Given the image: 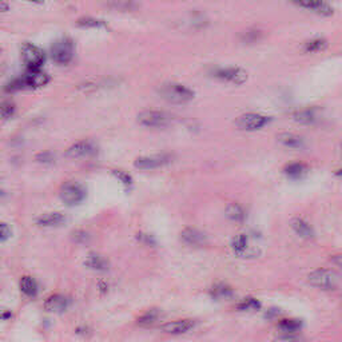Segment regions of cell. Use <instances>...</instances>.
Masks as SVG:
<instances>
[{"label":"cell","instance_id":"cell-43","mask_svg":"<svg viewBox=\"0 0 342 342\" xmlns=\"http://www.w3.org/2000/svg\"><path fill=\"white\" fill-rule=\"evenodd\" d=\"M0 52H2V48H0Z\"/></svg>","mask_w":342,"mask_h":342},{"label":"cell","instance_id":"cell-39","mask_svg":"<svg viewBox=\"0 0 342 342\" xmlns=\"http://www.w3.org/2000/svg\"><path fill=\"white\" fill-rule=\"evenodd\" d=\"M10 8H11L10 3L4 2V0H0V14H3V12H7V11H10Z\"/></svg>","mask_w":342,"mask_h":342},{"label":"cell","instance_id":"cell-38","mask_svg":"<svg viewBox=\"0 0 342 342\" xmlns=\"http://www.w3.org/2000/svg\"><path fill=\"white\" fill-rule=\"evenodd\" d=\"M136 238H138L140 242H143V244H147V245H154L155 244V240H154V238H151L150 235H147V234L145 233H139L138 235H136Z\"/></svg>","mask_w":342,"mask_h":342},{"label":"cell","instance_id":"cell-35","mask_svg":"<svg viewBox=\"0 0 342 342\" xmlns=\"http://www.w3.org/2000/svg\"><path fill=\"white\" fill-rule=\"evenodd\" d=\"M36 160L44 165H48V163L54 162V154L51 151H42V153L36 154Z\"/></svg>","mask_w":342,"mask_h":342},{"label":"cell","instance_id":"cell-34","mask_svg":"<svg viewBox=\"0 0 342 342\" xmlns=\"http://www.w3.org/2000/svg\"><path fill=\"white\" fill-rule=\"evenodd\" d=\"M112 174H114V175H115L118 179L122 180L123 185H125L126 187L131 186V183H132L131 176H130L127 173H125V171H122V170H114V171H112Z\"/></svg>","mask_w":342,"mask_h":342},{"label":"cell","instance_id":"cell-15","mask_svg":"<svg viewBox=\"0 0 342 342\" xmlns=\"http://www.w3.org/2000/svg\"><path fill=\"white\" fill-rule=\"evenodd\" d=\"M44 308L47 312L51 313H63L68 308V299L67 297L62 294H52L48 297L44 302Z\"/></svg>","mask_w":342,"mask_h":342},{"label":"cell","instance_id":"cell-42","mask_svg":"<svg viewBox=\"0 0 342 342\" xmlns=\"http://www.w3.org/2000/svg\"><path fill=\"white\" fill-rule=\"evenodd\" d=\"M3 195H4V193L2 191V190H0V197H3Z\"/></svg>","mask_w":342,"mask_h":342},{"label":"cell","instance_id":"cell-5","mask_svg":"<svg viewBox=\"0 0 342 342\" xmlns=\"http://www.w3.org/2000/svg\"><path fill=\"white\" fill-rule=\"evenodd\" d=\"M86 189L78 182H67L61 187L59 197L68 206H75L83 202L86 198Z\"/></svg>","mask_w":342,"mask_h":342},{"label":"cell","instance_id":"cell-20","mask_svg":"<svg viewBox=\"0 0 342 342\" xmlns=\"http://www.w3.org/2000/svg\"><path fill=\"white\" fill-rule=\"evenodd\" d=\"M210 295L213 298H229L233 295V289L226 284H215L210 289Z\"/></svg>","mask_w":342,"mask_h":342},{"label":"cell","instance_id":"cell-27","mask_svg":"<svg viewBox=\"0 0 342 342\" xmlns=\"http://www.w3.org/2000/svg\"><path fill=\"white\" fill-rule=\"evenodd\" d=\"M294 119L297 122L302 123V125H310V123H314L317 115H315L314 110H302V111L295 112Z\"/></svg>","mask_w":342,"mask_h":342},{"label":"cell","instance_id":"cell-2","mask_svg":"<svg viewBox=\"0 0 342 342\" xmlns=\"http://www.w3.org/2000/svg\"><path fill=\"white\" fill-rule=\"evenodd\" d=\"M74 51L75 46L72 39L62 37V39H58L52 44L51 50H50V55H51V59L56 65L66 66L74 58Z\"/></svg>","mask_w":342,"mask_h":342},{"label":"cell","instance_id":"cell-41","mask_svg":"<svg viewBox=\"0 0 342 342\" xmlns=\"http://www.w3.org/2000/svg\"><path fill=\"white\" fill-rule=\"evenodd\" d=\"M26 2H28V3H32V4H43L44 0H26Z\"/></svg>","mask_w":342,"mask_h":342},{"label":"cell","instance_id":"cell-9","mask_svg":"<svg viewBox=\"0 0 342 342\" xmlns=\"http://www.w3.org/2000/svg\"><path fill=\"white\" fill-rule=\"evenodd\" d=\"M215 78L220 79V81L229 82V83H233V85L240 86L248 81V72L240 67L219 68V70L215 71Z\"/></svg>","mask_w":342,"mask_h":342},{"label":"cell","instance_id":"cell-14","mask_svg":"<svg viewBox=\"0 0 342 342\" xmlns=\"http://www.w3.org/2000/svg\"><path fill=\"white\" fill-rule=\"evenodd\" d=\"M194 328V322L191 319H176V321L169 322L162 326L163 332L167 334H183Z\"/></svg>","mask_w":342,"mask_h":342},{"label":"cell","instance_id":"cell-13","mask_svg":"<svg viewBox=\"0 0 342 342\" xmlns=\"http://www.w3.org/2000/svg\"><path fill=\"white\" fill-rule=\"evenodd\" d=\"M180 239L191 246H202L204 244H206V235L198 229H193V227L185 229L180 233Z\"/></svg>","mask_w":342,"mask_h":342},{"label":"cell","instance_id":"cell-26","mask_svg":"<svg viewBox=\"0 0 342 342\" xmlns=\"http://www.w3.org/2000/svg\"><path fill=\"white\" fill-rule=\"evenodd\" d=\"M159 318V312L156 309H151L149 312H146L138 318V324L140 326H151L154 325Z\"/></svg>","mask_w":342,"mask_h":342},{"label":"cell","instance_id":"cell-18","mask_svg":"<svg viewBox=\"0 0 342 342\" xmlns=\"http://www.w3.org/2000/svg\"><path fill=\"white\" fill-rule=\"evenodd\" d=\"M291 227L294 229V231L302 238H313L314 233H313V227L302 218H293L291 220Z\"/></svg>","mask_w":342,"mask_h":342},{"label":"cell","instance_id":"cell-33","mask_svg":"<svg viewBox=\"0 0 342 342\" xmlns=\"http://www.w3.org/2000/svg\"><path fill=\"white\" fill-rule=\"evenodd\" d=\"M274 342H304V339L298 335L291 334V333H285L282 335H278Z\"/></svg>","mask_w":342,"mask_h":342},{"label":"cell","instance_id":"cell-6","mask_svg":"<svg viewBox=\"0 0 342 342\" xmlns=\"http://www.w3.org/2000/svg\"><path fill=\"white\" fill-rule=\"evenodd\" d=\"M138 122L146 127H154V129H162L173 122V116L165 111H155V110H147L142 111L138 115Z\"/></svg>","mask_w":342,"mask_h":342},{"label":"cell","instance_id":"cell-3","mask_svg":"<svg viewBox=\"0 0 342 342\" xmlns=\"http://www.w3.org/2000/svg\"><path fill=\"white\" fill-rule=\"evenodd\" d=\"M308 281L315 288L324 290H334L338 286V275L329 269H317L308 275Z\"/></svg>","mask_w":342,"mask_h":342},{"label":"cell","instance_id":"cell-31","mask_svg":"<svg viewBox=\"0 0 342 342\" xmlns=\"http://www.w3.org/2000/svg\"><path fill=\"white\" fill-rule=\"evenodd\" d=\"M78 26L85 28H98L105 27V22L95 19V17H82L78 21Z\"/></svg>","mask_w":342,"mask_h":342},{"label":"cell","instance_id":"cell-19","mask_svg":"<svg viewBox=\"0 0 342 342\" xmlns=\"http://www.w3.org/2000/svg\"><path fill=\"white\" fill-rule=\"evenodd\" d=\"M278 142L282 143L286 147H290V149H299L304 146V139L301 136L295 135V134H291V132H284L281 135L278 136Z\"/></svg>","mask_w":342,"mask_h":342},{"label":"cell","instance_id":"cell-25","mask_svg":"<svg viewBox=\"0 0 342 342\" xmlns=\"http://www.w3.org/2000/svg\"><path fill=\"white\" fill-rule=\"evenodd\" d=\"M278 328L285 333H294L301 329V321L293 318H285L278 322Z\"/></svg>","mask_w":342,"mask_h":342},{"label":"cell","instance_id":"cell-36","mask_svg":"<svg viewBox=\"0 0 342 342\" xmlns=\"http://www.w3.org/2000/svg\"><path fill=\"white\" fill-rule=\"evenodd\" d=\"M11 227L7 224L0 222V240H7L11 237Z\"/></svg>","mask_w":342,"mask_h":342},{"label":"cell","instance_id":"cell-28","mask_svg":"<svg viewBox=\"0 0 342 342\" xmlns=\"http://www.w3.org/2000/svg\"><path fill=\"white\" fill-rule=\"evenodd\" d=\"M86 265L88 268L94 269V270H106L109 268V262L106 261L105 258L99 257V255H90L86 259Z\"/></svg>","mask_w":342,"mask_h":342},{"label":"cell","instance_id":"cell-30","mask_svg":"<svg viewBox=\"0 0 342 342\" xmlns=\"http://www.w3.org/2000/svg\"><path fill=\"white\" fill-rule=\"evenodd\" d=\"M328 47V42L325 39H313L305 44L306 52H319Z\"/></svg>","mask_w":342,"mask_h":342},{"label":"cell","instance_id":"cell-22","mask_svg":"<svg viewBox=\"0 0 342 342\" xmlns=\"http://www.w3.org/2000/svg\"><path fill=\"white\" fill-rule=\"evenodd\" d=\"M21 290L23 291L24 294L28 295V297H34L37 293V284L34 278L31 277H23L21 279Z\"/></svg>","mask_w":342,"mask_h":342},{"label":"cell","instance_id":"cell-17","mask_svg":"<svg viewBox=\"0 0 342 342\" xmlns=\"http://www.w3.org/2000/svg\"><path fill=\"white\" fill-rule=\"evenodd\" d=\"M65 220L66 218L63 214L50 213V214H43L41 217H37L36 219H35V224L43 227H55L65 224Z\"/></svg>","mask_w":342,"mask_h":342},{"label":"cell","instance_id":"cell-32","mask_svg":"<svg viewBox=\"0 0 342 342\" xmlns=\"http://www.w3.org/2000/svg\"><path fill=\"white\" fill-rule=\"evenodd\" d=\"M259 308H261V304H259V301H257V299L254 298L244 299V301L239 302L237 306V309H239V310H250V309L255 310V309Z\"/></svg>","mask_w":342,"mask_h":342},{"label":"cell","instance_id":"cell-11","mask_svg":"<svg viewBox=\"0 0 342 342\" xmlns=\"http://www.w3.org/2000/svg\"><path fill=\"white\" fill-rule=\"evenodd\" d=\"M291 2L299 7L313 11L321 16H332L334 14V8L325 0H291Z\"/></svg>","mask_w":342,"mask_h":342},{"label":"cell","instance_id":"cell-7","mask_svg":"<svg viewBox=\"0 0 342 342\" xmlns=\"http://www.w3.org/2000/svg\"><path fill=\"white\" fill-rule=\"evenodd\" d=\"M270 122V118L262 114H255V112H249V114H244L235 120V126L239 130L244 131H254V130H259L262 127L268 125Z\"/></svg>","mask_w":342,"mask_h":342},{"label":"cell","instance_id":"cell-37","mask_svg":"<svg viewBox=\"0 0 342 342\" xmlns=\"http://www.w3.org/2000/svg\"><path fill=\"white\" fill-rule=\"evenodd\" d=\"M72 238H74V240H76V242H87L88 238H90V235H88L86 231L76 230L72 233Z\"/></svg>","mask_w":342,"mask_h":342},{"label":"cell","instance_id":"cell-16","mask_svg":"<svg viewBox=\"0 0 342 342\" xmlns=\"http://www.w3.org/2000/svg\"><path fill=\"white\" fill-rule=\"evenodd\" d=\"M308 171H309L308 165L302 162H291L288 163V165L284 167L285 175L288 176V178H290V179L294 180L302 179V178L308 174Z\"/></svg>","mask_w":342,"mask_h":342},{"label":"cell","instance_id":"cell-4","mask_svg":"<svg viewBox=\"0 0 342 342\" xmlns=\"http://www.w3.org/2000/svg\"><path fill=\"white\" fill-rule=\"evenodd\" d=\"M22 59L27 70H41L42 66L46 62V54L41 47H37L35 44L26 42L22 46Z\"/></svg>","mask_w":342,"mask_h":342},{"label":"cell","instance_id":"cell-12","mask_svg":"<svg viewBox=\"0 0 342 342\" xmlns=\"http://www.w3.org/2000/svg\"><path fill=\"white\" fill-rule=\"evenodd\" d=\"M23 78L27 88L44 87L50 82V75L43 72L42 70H27V72L23 75Z\"/></svg>","mask_w":342,"mask_h":342},{"label":"cell","instance_id":"cell-24","mask_svg":"<svg viewBox=\"0 0 342 342\" xmlns=\"http://www.w3.org/2000/svg\"><path fill=\"white\" fill-rule=\"evenodd\" d=\"M226 217L231 220H237L240 222L245 218L244 207L238 204H231L226 207Z\"/></svg>","mask_w":342,"mask_h":342},{"label":"cell","instance_id":"cell-21","mask_svg":"<svg viewBox=\"0 0 342 342\" xmlns=\"http://www.w3.org/2000/svg\"><path fill=\"white\" fill-rule=\"evenodd\" d=\"M23 90H27V86H26L23 76L12 79V81L8 82L7 85H4L3 87V91L6 94H16L19 91H23Z\"/></svg>","mask_w":342,"mask_h":342},{"label":"cell","instance_id":"cell-29","mask_svg":"<svg viewBox=\"0 0 342 342\" xmlns=\"http://www.w3.org/2000/svg\"><path fill=\"white\" fill-rule=\"evenodd\" d=\"M16 112V105L11 100H3L0 102V118L11 119Z\"/></svg>","mask_w":342,"mask_h":342},{"label":"cell","instance_id":"cell-1","mask_svg":"<svg viewBox=\"0 0 342 342\" xmlns=\"http://www.w3.org/2000/svg\"><path fill=\"white\" fill-rule=\"evenodd\" d=\"M159 95L163 99H166L167 102L171 103H187L194 98V91L190 90L186 86L179 85V83H166L162 85L158 90Z\"/></svg>","mask_w":342,"mask_h":342},{"label":"cell","instance_id":"cell-8","mask_svg":"<svg viewBox=\"0 0 342 342\" xmlns=\"http://www.w3.org/2000/svg\"><path fill=\"white\" fill-rule=\"evenodd\" d=\"M170 162H171L170 154H155L150 156H139L134 162V166L139 170H153L166 166Z\"/></svg>","mask_w":342,"mask_h":342},{"label":"cell","instance_id":"cell-23","mask_svg":"<svg viewBox=\"0 0 342 342\" xmlns=\"http://www.w3.org/2000/svg\"><path fill=\"white\" fill-rule=\"evenodd\" d=\"M231 249L235 254H244L245 251L248 250V237L245 234H238L237 237H234L231 240Z\"/></svg>","mask_w":342,"mask_h":342},{"label":"cell","instance_id":"cell-10","mask_svg":"<svg viewBox=\"0 0 342 342\" xmlns=\"http://www.w3.org/2000/svg\"><path fill=\"white\" fill-rule=\"evenodd\" d=\"M98 153V147L96 145L90 140H81L76 142L66 151V155L68 158H74V159H79V158H90V156L96 155Z\"/></svg>","mask_w":342,"mask_h":342},{"label":"cell","instance_id":"cell-40","mask_svg":"<svg viewBox=\"0 0 342 342\" xmlns=\"http://www.w3.org/2000/svg\"><path fill=\"white\" fill-rule=\"evenodd\" d=\"M11 317L10 310H6V309H0V319H7Z\"/></svg>","mask_w":342,"mask_h":342}]
</instances>
